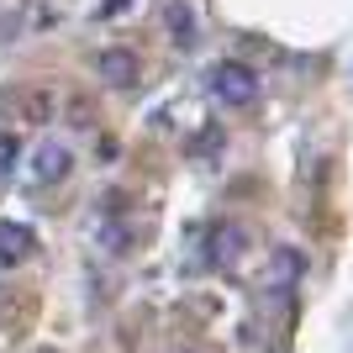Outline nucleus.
<instances>
[{
    "label": "nucleus",
    "instance_id": "obj_7",
    "mask_svg": "<svg viewBox=\"0 0 353 353\" xmlns=\"http://www.w3.org/2000/svg\"><path fill=\"white\" fill-rule=\"evenodd\" d=\"M163 21H169V32H174V43H179V48H195V21H190V11H185V0H174Z\"/></svg>",
    "mask_w": 353,
    "mask_h": 353
},
{
    "label": "nucleus",
    "instance_id": "obj_6",
    "mask_svg": "<svg viewBox=\"0 0 353 353\" xmlns=\"http://www.w3.org/2000/svg\"><path fill=\"white\" fill-rule=\"evenodd\" d=\"M295 280H301V253H295V248H274V269H269V285H274V290H290Z\"/></svg>",
    "mask_w": 353,
    "mask_h": 353
},
{
    "label": "nucleus",
    "instance_id": "obj_2",
    "mask_svg": "<svg viewBox=\"0 0 353 353\" xmlns=\"http://www.w3.org/2000/svg\"><path fill=\"white\" fill-rule=\"evenodd\" d=\"M27 163H32V179H37V185H63V179L74 174V148L48 137V143L32 148V159H27Z\"/></svg>",
    "mask_w": 353,
    "mask_h": 353
},
{
    "label": "nucleus",
    "instance_id": "obj_4",
    "mask_svg": "<svg viewBox=\"0 0 353 353\" xmlns=\"http://www.w3.org/2000/svg\"><path fill=\"white\" fill-rule=\"evenodd\" d=\"M95 69H101V79L111 90H137V79H143V59H137L132 48H105L101 59H95Z\"/></svg>",
    "mask_w": 353,
    "mask_h": 353
},
{
    "label": "nucleus",
    "instance_id": "obj_8",
    "mask_svg": "<svg viewBox=\"0 0 353 353\" xmlns=\"http://www.w3.org/2000/svg\"><path fill=\"white\" fill-rule=\"evenodd\" d=\"M179 353H201V348H179Z\"/></svg>",
    "mask_w": 353,
    "mask_h": 353
},
{
    "label": "nucleus",
    "instance_id": "obj_3",
    "mask_svg": "<svg viewBox=\"0 0 353 353\" xmlns=\"http://www.w3.org/2000/svg\"><path fill=\"white\" fill-rule=\"evenodd\" d=\"M243 248H248V227H243V221H216V227L206 232L211 269H232L237 259H243Z\"/></svg>",
    "mask_w": 353,
    "mask_h": 353
},
{
    "label": "nucleus",
    "instance_id": "obj_1",
    "mask_svg": "<svg viewBox=\"0 0 353 353\" xmlns=\"http://www.w3.org/2000/svg\"><path fill=\"white\" fill-rule=\"evenodd\" d=\"M206 85H211V95H216V101L227 105V111H248V105L259 101V74H253L248 63H237V59L211 63Z\"/></svg>",
    "mask_w": 353,
    "mask_h": 353
},
{
    "label": "nucleus",
    "instance_id": "obj_5",
    "mask_svg": "<svg viewBox=\"0 0 353 353\" xmlns=\"http://www.w3.org/2000/svg\"><path fill=\"white\" fill-rule=\"evenodd\" d=\"M37 248V232L21 221H0V264H27Z\"/></svg>",
    "mask_w": 353,
    "mask_h": 353
}]
</instances>
